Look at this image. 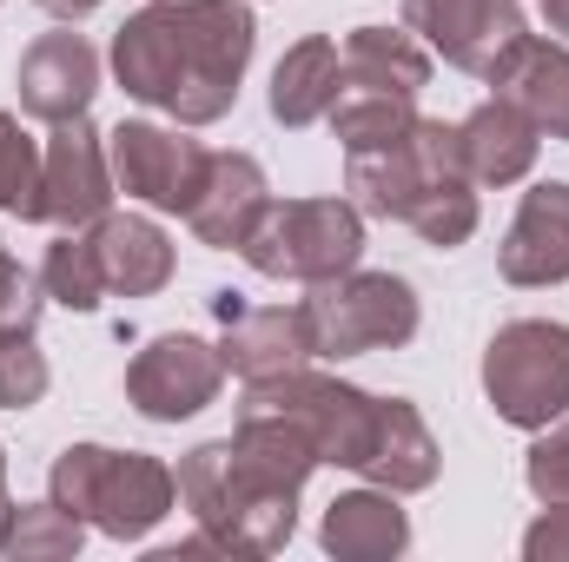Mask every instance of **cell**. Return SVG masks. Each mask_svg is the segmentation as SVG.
<instances>
[{
  "label": "cell",
  "instance_id": "cell-1",
  "mask_svg": "<svg viewBox=\"0 0 569 562\" xmlns=\"http://www.w3.org/2000/svg\"><path fill=\"white\" fill-rule=\"evenodd\" d=\"M318 470L311 436L291 418L239 411V430L226 443H199L179 463V503L192 523L232 556H279L298 530V496Z\"/></svg>",
  "mask_w": 569,
  "mask_h": 562
},
{
  "label": "cell",
  "instance_id": "cell-2",
  "mask_svg": "<svg viewBox=\"0 0 569 562\" xmlns=\"http://www.w3.org/2000/svg\"><path fill=\"white\" fill-rule=\"evenodd\" d=\"M252 47L259 27L246 0H152L113 33V73L140 107L179 127H212L232 113Z\"/></svg>",
  "mask_w": 569,
  "mask_h": 562
},
{
  "label": "cell",
  "instance_id": "cell-3",
  "mask_svg": "<svg viewBox=\"0 0 569 562\" xmlns=\"http://www.w3.org/2000/svg\"><path fill=\"white\" fill-rule=\"evenodd\" d=\"M351 159V192L358 212L371 219H398L411 225L425 245L457 252L477 232V185L463 172L457 127L443 120H411V133H398L378 152H345Z\"/></svg>",
  "mask_w": 569,
  "mask_h": 562
},
{
  "label": "cell",
  "instance_id": "cell-4",
  "mask_svg": "<svg viewBox=\"0 0 569 562\" xmlns=\"http://www.w3.org/2000/svg\"><path fill=\"white\" fill-rule=\"evenodd\" d=\"M53 503L93 523L113 543H140L146 530L179 503V483L159 456L146 450H107V443H73L53 456Z\"/></svg>",
  "mask_w": 569,
  "mask_h": 562
},
{
  "label": "cell",
  "instance_id": "cell-5",
  "mask_svg": "<svg viewBox=\"0 0 569 562\" xmlns=\"http://www.w3.org/2000/svg\"><path fill=\"white\" fill-rule=\"evenodd\" d=\"M239 259L259 279L325 284L365 259V212L351 199H284V205L272 199Z\"/></svg>",
  "mask_w": 569,
  "mask_h": 562
},
{
  "label": "cell",
  "instance_id": "cell-6",
  "mask_svg": "<svg viewBox=\"0 0 569 562\" xmlns=\"http://www.w3.org/2000/svg\"><path fill=\"white\" fill-rule=\"evenodd\" d=\"M305 338L311 358H365V351H398L418 338V291L398 272H338V279L311 284L305 304Z\"/></svg>",
  "mask_w": 569,
  "mask_h": 562
},
{
  "label": "cell",
  "instance_id": "cell-7",
  "mask_svg": "<svg viewBox=\"0 0 569 562\" xmlns=\"http://www.w3.org/2000/svg\"><path fill=\"white\" fill-rule=\"evenodd\" d=\"M483 398L517 430H543L569 411V324L517 318L483 351Z\"/></svg>",
  "mask_w": 569,
  "mask_h": 562
},
{
  "label": "cell",
  "instance_id": "cell-8",
  "mask_svg": "<svg viewBox=\"0 0 569 562\" xmlns=\"http://www.w3.org/2000/svg\"><path fill=\"white\" fill-rule=\"evenodd\" d=\"M239 411H272V418H291L318 463H338V470H365L371 443H378V411L385 398L358 391V384H338V378H318V371H284V378H266V384H246V404Z\"/></svg>",
  "mask_w": 569,
  "mask_h": 562
},
{
  "label": "cell",
  "instance_id": "cell-9",
  "mask_svg": "<svg viewBox=\"0 0 569 562\" xmlns=\"http://www.w3.org/2000/svg\"><path fill=\"white\" fill-rule=\"evenodd\" d=\"M107 159H113V185L127 199H146L152 212H192L212 152L199 140H186L179 127H152V120H120L107 133Z\"/></svg>",
  "mask_w": 569,
  "mask_h": 562
},
{
  "label": "cell",
  "instance_id": "cell-10",
  "mask_svg": "<svg viewBox=\"0 0 569 562\" xmlns=\"http://www.w3.org/2000/svg\"><path fill=\"white\" fill-rule=\"evenodd\" d=\"M226 384V358L219 344L192 338V331H166L152 338L140 358L127 364V404L140 411L146 423H186L199 418Z\"/></svg>",
  "mask_w": 569,
  "mask_h": 562
},
{
  "label": "cell",
  "instance_id": "cell-11",
  "mask_svg": "<svg viewBox=\"0 0 569 562\" xmlns=\"http://www.w3.org/2000/svg\"><path fill=\"white\" fill-rule=\"evenodd\" d=\"M405 27L457 73L490 80L523 40V0H405Z\"/></svg>",
  "mask_w": 569,
  "mask_h": 562
},
{
  "label": "cell",
  "instance_id": "cell-12",
  "mask_svg": "<svg viewBox=\"0 0 569 562\" xmlns=\"http://www.w3.org/2000/svg\"><path fill=\"white\" fill-rule=\"evenodd\" d=\"M107 205H113V159H107V140H100L87 120H67V127L47 140L40 219L60 225V232H80V225H100Z\"/></svg>",
  "mask_w": 569,
  "mask_h": 562
},
{
  "label": "cell",
  "instance_id": "cell-13",
  "mask_svg": "<svg viewBox=\"0 0 569 562\" xmlns=\"http://www.w3.org/2000/svg\"><path fill=\"white\" fill-rule=\"evenodd\" d=\"M20 113L47 120V127H67V120H87L93 93H100V53L80 40V33H40L27 53H20Z\"/></svg>",
  "mask_w": 569,
  "mask_h": 562
},
{
  "label": "cell",
  "instance_id": "cell-14",
  "mask_svg": "<svg viewBox=\"0 0 569 562\" xmlns=\"http://www.w3.org/2000/svg\"><path fill=\"white\" fill-rule=\"evenodd\" d=\"M497 272L510 284H523V291L569 279V185L563 179H543V185L523 192V205H517V219L503 232Z\"/></svg>",
  "mask_w": 569,
  "mask_h": 562
},
{
  "label": "cell",
  "instance_id": "cell-15",
  "mask_svg": "<svg viewBox=\"0 0 569 562\" xmlns=\"http://www.w3.org/2000/svg\"><path fill=\"white\" fill-rule=\"evenodd\" d=\"M266 205H272V192H266V165H259L252 152H212L206 185H199L186 225H192L199 245H212V252H239V245L252 239V225L266 219Z\"/></svg>",
  "mask_w": 569,
  "mask_h": 562
},
{
  "label": "cell",
  "instance_id": "cell-16",
  "mask_svg": "<svg viewBox=\"0 0 569 562\" xmlns=\"http://www.w3.org/2000/svg\"><path fill=\"white\" fill-rule=\"evenodd\" d=\"M490 87H497V100H510L537 133H550V140L569 145V47L523 33L517 53L490 73Z\"/></svg>",
  "mask_w": 569,
  "mask_h": 562
},
{
  "label": "cell",
  "instance_id": "cell-17",
  "mask_svg": "<svg viewBox=\"0 0 569 562\" xmlns=\"http://www.w3.org/2000/svg\"><path fill=\"white\" fill-rule=\"evenodd\" d=\"M219 358L232 378L246 384H266V378H284L311 358V338H305V318L298 304H239L226 318V338H219Z\"/></svg>",
  "mask_w": 569,
  "mask_h": 562
},
{
  "label": "cell",
  "instance_id": "cell-18",
  "mask_svg": "<svg viewBox=\"0 0 569 562\" xmlns=\"http://www.w3.org/2000/svg\"><path fill=\"white\" fill-rule=\"evenodd\" d=\"M318 543L331 550L338 562H391L411 550V516L398 510L391 490H345L331 510H325V530Z\"/></svg>",
  "mask_w": 569,
  "mask_h": 562
},
{
  "label": "cell",
  "instance_id": "cell-19",
  "mask_svg": "<svg viewBox=\"0 0 569 562\" xmlns=\"http://www.w3.org/2000/svg\"><path fill=\"white\" fill-rule=\"evenodd\" d=\"M93 252H100V272H107V291L120 298H152L172 284V239L140 219V212H107L100 225H87Z\"/></svg>",
  "mask_w": 569,
  "mask_h": 562
},
{
  "label": "cell",
  "instance_id": "cell-20",
  "mask_svg": "<svg viewBox=\"0 0 569 562\" xmlns=\"http://www.w3.org/2000/svg\"><path fill=\"white\" fill-rule=\"evenodd\" d=\"M537 127L510 107V100H483L463 127H457V152H463V172L470 185H517L530 165H537Z\"/></svg>",
  "mask_w": 569,
  "mask_h": 562
},
{
  "label": "cell",
  "instance_id": "cell-21",
  "mask_svg": "<svg viewBox=\"0 0 569 562\" xmlns=\"http://www.w3.org/2000/svg\"><path fill=\"white\" fill-rule=\"evenodd\" d=\"M338 93H345V53H338V40L311 33V40L284 47V60L272 67V120L279 127H318V120H331Z\"/></svg>",
  "mask_w": 569,
  "mask_h": 562
},
{
  "label": "cell",
  "instance_id": "cell-22",
  "mask_svg": "<svg viewBox=\"0 0 569 562\" xmlns=\"http://www.w3.org/2000/svg\"><path fill=\"white\" fill-rule=\"evenodd\" d=\"M437 470H443V450H437V436L425 430L418 404L385 398V411H378V443H371V456H365L358 476H371V483L391 490V496H418V490L437 483Z\"/></svg>",
  "mask_w": 569,
  "mask_h": 562
},
{
  "label": "cell",
  "instance_id": "cell-23",
  "mask_svg": "<svg viewBox=\"0 0 569 562\" xmlns=\"http://www.w3.org/2000/svg\"><path fill=\"white\" fill-rule=\"evenodd\" d=\"M338 53H345V87H358V93L418 100L430 80V53L411 27H351Z\"/></svg>",
  "mask_w": 569,
  "mask_h": 562
},
{
  "label": "cell",
  "instance_id": "cell-24",
  "mask_svg": "<svg viewBox=\"0 0 569 562\" xmlns=\"http://www.w3.org/2000/svg\"><path fill=\"white\" fill-rule=\"evenodd\" d=\"M80 516L60 503H13L7 530H0V556L13 562H67L80 556Z\"/></svg>",
  "mask_w": 569,
  "mask_h": 562
},
{
  "label": "cell",
  "instance_id": "cell-25",
  "mask_svg": "<svg viewBox=\"0 0 569 562\" xmlns=\"http://www.w3.org/2000/svg\"><path fill=\"white\" fill-rule=\"evenodd\" d=\"M411 100L405 93H358V87H345L338 93V107H331V133L345 152H378V145H391L398 133H411Z\"/></svg>",
  "mask_w": 569,
  "mask_h": 562
},
{
  "label": "cell",
  "instance_id": "cell-26",
  "mask_svg": "<svg viewBox=\"0 0 569 562\" xmlns=\"http://www.w3.org/2000/svg\"><path fill=\"white\" fill-rule=\"evenodd\" d=\"M40 291L67 311H100L107 298V272H100V252L87 232H60L47 245V265H40Z\"/></svg>",
  "mask_w": 569,
  "mask_h": 562
},
{
  "label": "cell",
  "instance_id": "cell-27",
  "mask_svg": "<svg viewBox=\"0 0 569 562\" xmlns=\"http://www.w3.org/2000/svg\"><path fill=\"white\" fill-rule=\"evenodd\" d=\"M40 172H47V152L13 113H0V212L7 219H40Z\"/></svg>",
  "mask_w": 569,
  "mask_h": 562
},
{
  "label": "cell",
  "instance_id": "cell-28",
  "mask_svg": "<svg viewBox=\"0 0 569 562\" xmlns=\"http://www.w3.org/2000/svg\"><path fill=\"white\" fill-rule=\"evenodd\" d=\"M47 398V351L33 344V324L0 331V411H33Z\"/></svg>",
  "mask_w": 569,
  "mask_h": 562
},
{
  "label": "cell",
  "instance_id": "cell-29",
  "mask_svg": "<svg viewBox=\"0 0 569 562\" xmlns=\"http://www.w3.org/2000/svg\"><path fill=\"white\" fill-rule=\"evenodd\" d=\"M523 483H530L537 503H569V411L537 430L530 463H523Z\"/></svg>",
  "mask_w": 569,
  "mask_h": 562
},
{
  "label": "cell",
  "instance_id": "cell-30",
  "mask_svg": "<svg viewBox=\"0 0 569 562\" xmlns=\"http://www.w3.org/2000/svg\"><path fill=\"white\" fill-rule=\"evenodd\" d=\"M40 318V279H27L7 252H0V331L7 324H33Z\"/></svg>",
  "mask_w": 569,
  "mask_h": 562
},
{
  "label": "cell",
  "instance_id": "cell-31",
  "mask_svg": "<svg viewBox=\"0 0 569 562\" xmlns=\"http://www.w3.org/2000/svg\"><path fill=\"white\" fill-rule=\"evenodd\" d=\"M523 556L530 562H569V503H550V510L523 530Z\"/></svg>",
  "mask_w": 569,
  "mask_h": 562
},
{
  "label": "cell",
  "instance_id": "cell-32",
  "mask_svg": "<svg viewBox=\"0 0 569 562\" xmlns=\"http://www.w3.org/2000/svg\"><path fill=\"white\" fill-rule=\"evenodd\" d=\"M33 7H47L53 20H80V13H93L100 0H33Z\"/></svg>",
  "mask_w": 569,
  "mask_h": 562
},
{
  "label": "cell",
  "instance_id": "cell-33",
  "mask_svg": "<svg viewBox=\"0 0 569 562\" xmlns=\"http://www.w3.org/2000/svg\"><path fill=\"white\" fill-rule=\"evenodd\" d=\"M543 20H550V33L569 47V0H543Z\"/></svg>",
  "mask_w": 569,
  "mask_h": 562
},
{
  "label": "cell",
  "instance_id": "cell-34",
  "mask_svg": "<svg viewBox=\"0 0 569 562\" xmlns=\"http://www.w3.org/2000/svg\"><path fill=\"white\" fill-rule=\"evenodd\" d=\"M7 516H13V496H7V450H0V530H7Z\"/></svg>",
  "mask_w": 569,
  "mask_h": 562
}]
</instances>
